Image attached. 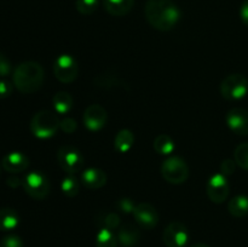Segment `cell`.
Returning <instances> with one entry per match:
<instances>
[{"label": "cell", "mask_w": 248, "mask_h": 247, "mask_svg": "<svg viewBox=\"0 0 248 247\" xmlns=\"http://www.w3.org/2000/svg\"><path fill=\"white\" fill-rule=\"evenodd\" d=\"M147 21L161 31H169L181 19V10L172 0H147L144 7Z\"/></svg>", "instance_id": "6da1fadb"}, {"label": "cell", "mask_w": 248, "mask_h": 247, "mask_svg": "<svg viewBox=\"0 0 248 247\" xmlns=\"http://www.w3.org/2000/svg\"><path fill=\"white\" fill-rule=\"evenodd\" d=\"M44 73L43 67L38 62L34 61H27L21 63L14 70V85L22 93H34L44 84Z\"/></svg>", "instance_id": "7a4b0ae2"}, {"label": "cell", "mask_w": 248, "mask_h": 247, "mask_svg": "<svg viewBox=\"0 0 248 247\" xmlns=\"http://www.w3.org/2000/svg\"><path fill=\"white\" fill-rule=\"evenodd\" d=\"M60 119L52 111L41 110L31 118V131L36 138L46 139L56 135L60 128Z\"/></svg>", "instance_id": "3957f363"}, {"label": "cell", "mask_w": 248, "mask_h": 247, "mask_svg": "<svg viewBox=\"0 0 248 247\" xmlns=\"http://www.w3.org/2000/svg\"><path fill=\"white\" fill-rule=\"evenodd\" d=\"M23 189L31 198L43 200L50 194L51 184L47 177L39 171H33L23 179Z\"/></svg>", "instance_id": "277c9868"}, {"label": "cell", "mask_w": 248, "mask_h": 247, "mask_svg": "<svg viewBox=\"0 0 248 247\" xmlns=\"http://www.w3.org/2000/svg\"><path fill=\"white\" fill-rule=\"evenodd\" d=\"M161 174L169 183L182 184L189 177V167L179 156H170L161 166Z\"/></svg>", "instance_id": "5b68a950"}, {"label": "cell", "mask_w": 248, "mask_h": 247, "mask_svg": "<svg viewBox=\"0 0 248 247\" xmlns=\"http://www.w3.org/2000/svg\"><path fill=\"white\" fill-rule=\"evenodd\" d=\"M248 93V80L242 74H230L220 84V94L228 101H237Z\"/></svg>", "instance_id": "8992f818"}, {"label": "cell", "mask_w": 248, "mask_h": 247, "mask_svg": "<svg viewBox=\"0 0 248 247\" xmlns=\"http://www.w3.org/2000/svg\"><path fill=\"white\" fill-rule=\"evenodd\" d=\"M57 161L61 169L68 174H74L81 171L85 162L80 150L72 145H63L58 149Z\"/></svg>", "instance_id": "52a82bcc"}, {"label": "cell", "mask_w": 248, "mask_h": 247, "mask_svg": "<svg viewBox=\"0 0 248 247\" xmlns=\"http://www.w3.org/2000/svg\"><path fill=\"white\" fill-rule=\"evenodd\" d=\"M78 62L70 55H61L53 63V73L57 80L64 84L73 82L78 77Z\"/></svg>", "instance_id": "ba28073f"}, {"label": "cell", "mask_w": 248, "mask_h": 247, "mask_svg": "<svg viewBox=\"0 0 248 247\" xmlns=\"http://www.w3.org/2000/svg\"><path fill=\"white\" fill-rule=\"evenodd\" d=\"M162 240L167 247H186L189 241L188 228L181 222L170 223L164 230Z\"/></svg>", "instance_id": "9c48e42d"}, {"label": "cell", "mask_w": 248, "mask_h": 247, "mask_svg": "<svg viewBox=\"0 0 248 247\" xmlns=\"http://www.w3.org/2000/svg\"><path fill=\"white\" fill-rule=\"evenodd\" d=\"M230 186L224 174L216 173L208 179L207 195L210 200L215 203H222L229 196Z\"/></svg>", "instance_id": "30bf717a"}, {"label": "cell", "mask_w": 248, "mask_h": 247, "mask_svg": "<svg viewBox=\"0 0 248 247\" xmlns=\"http://www.w3.org/2000/svg\"><path fill=\"white\" fill-rule=\"evenodd\" d=\"M107 111L99 104H91L86 108L84 113V125L87 130L92 132L102 130L107 124Z\"/></svg>", "instance_id": "8fae6325"}, {"label": "cell", "mask_w": 248, "mask_h": 247, "mask_svg": "<svg viewBox=\"0 0 248 247\" xmlns=\"http://www.w3.org/2000/svg\"><path fill=\"white\" fill-rule=\"evenodd\" d=\"M136 222L144 229H153L159 223V215L156 208L148 202L137 203L133 211Z\"/></svg>", "instance_id": "7c38bea8"}, {"label": "cell", "mask_w": 248, "mask_h": 247, "mask_svg": "<svg viewBox=\"0 0 248 247\" xmlns=\"http://www.w3.org/2000/svg\"><path fill=\"white\" fill-rule=\"evenodd\" d=\"M227 125L234 133L248 135V110L244 108H232L227 114Z\"/></svg>", "instance_id": "4fadbf2b"}, {"label": "cell", "mask_w": 248, "mask_h": 247, "mask_svg": "<svg viewBox=\"0 0 248 247\" xmlns=\"http://www.w3.org/2000/svg\"><path fill=\"white\" fill-rule=\"evenodd\" d=\"M29 160L23 153L12 152L2 157V167L10 173H19L28 169Z\"/></svg>", "instance_id": "5bb4252c"}, {"label": "cell", "mask_w": 248, "mask_h": 247, "mask_svg": "<svg viewBox=\"0 0 248 247\" xmlns=\"http://www.w3.org/2000/svg\"><path fill=\"white\" fill-rule=\"evenodd\" d=\"M81 181L86 188L99 189L106 185L107 174L102 170L96 169V167H90L82 172Z\"/></svg>", "instance_id": "9a60e30c"}, {"label": "cell", "mask_w": 248, "mask_h": 247, "mask_svg": "<svg viewBox=\"0 0 248 247\" xmlns=\"http://www.w3.org/2000/svg\"><path fill=\"white\" fill-rule=\"evenodd\" d=\"M140 239V232L137 227L131 223L124 224L118 232V241L123 247H135L137 246Z\"/></svg>", "instance_id": "2e32d148"}, {"label": "cell", "mask_w": 248, "mask_h": 247, "mask_svg": "<svg viewBox=\"0 0 248 247\" xmlns=\"http://www.w3.org/2000/svg\"><path fill=\"white\" fill-rule=\"evenodd\" d=\"M135 0H103L106 11L115 17H121L127 15L132 10Z\"/></svg>", "instance_id": "e0dca14e"}, {"label": "cell", "mask_w": 248, "mask_h": 247, "mask_svg": "<svg viewBox=\"0 0 248 247\" xmlns=\"http://www.w3.org/2000/svg\"><path fill=\"white\" fill-rule=\"evenodd\" d=\"M135 144V135L132 131L123 128L119 131L114 139V147L119 153H127Z\"/></svg>", "instance_id": "ac0fdd59"}, {"label": "cell", "mask_w": 248, "mask_h": 247, "mask_svg": "<svg viewBox=\"0 0 248 247\" xmlns=\"http://www.w3.org/2000/svg\"><path fill=\"white\" fill-rule=\"evenodd\" d=\"M19 216L14 208H0V230L10 232L18 225Z\"/></svg>", "instance_id": "d6986e66"}, {"label": "cell", "mask_w": 248, "mask_h": 247, "mask_svg": "<svg viewBox=\"0 0 248 247\" xmlns=\"http://www.w3.org/2000/svg\"><path fill=\"white\" fill-rule=\"evenodd\" d=\"M228 211L232 216L236 218H242L248 215V196H234L228 203Z\"/></svg>", "instance_id": "ffe728a7"}, {"label": "cell", "mask_w": 248, "mask_h": 247, "mask_svg": "<svg viewBox=\"0 0 248 247\" xmlns=\"http://www.w3.org/2000/svg\"><path fill=\"white\" fill-rule=\"evenodd\" d=\"M53 108L58 114L69 113L73 107V98L69 92L58 91L52 98Z\"/></svg>", "instance_id": "44dd1931"}, {"label": "cell", "mask_w": 248, "mask_h": 247, "mask_svg": "<svg viewBox=\"0 0 248 247\" xmlns=\"http://www.w3.org/2000/svg\"><path fill=\"white\" fill-rule=\"evenodd\" d=\"M96 223L101 228H106V229L114 230L119 228L120 225V217L118 213L115 212H107V211H102L96 216Z\"/></svg>", "instance_id": "7402d4cb"}, {"label": "cell", "mask_w": 248, "mask_h": 247, "mask_svg": "<svg viewBox=\"0 0 248 247\" xmlns=\"http://www.w3.org/2000/svg\"><path fill=\"white\" fill-rule=\"evenodd\" d=\"M174 140L169 135H159L154 140V149L157 154L170 155L173 153Z\"/></svg>", "instance_id": "603a6c76"}, {"label": "cell", "mask_w": 248, "mask_h": 247, "mask_svg": "<svg viewBox=\"0 0 248 247\" xmlns=\"http://www.w3.org/2000/svg\"><path fill=\"white\" fill-rule=\"evenodd\" d=\"M96 247H118V237L113 230L101 228L96 236Z\"/></svg>", "instance_id": "cb8c5ba5"}, {"label": "cell", "mask_w": 248, "mask_h": 247, "mask_svg": "<svg viewBox=\"0 0 248 247\" xmlns=\"http://www.w3.org/2000/svg\"><path fill=\"white\" fill-rule=\"evenodd\" d=\"M94 84L98 87H104V89H111V87H124V81L119 79L116 75L109 74V73H104V74L97 75L94 77Z\"/></svg>", "instance_id": "d4e9b609"}, {"label": "cell", "mask_w": 248, "mask_h": 247, "mask_svg": "<svg viewBox=\"0 0 248 247\" xmlns=\"http://www.w3.org/2000/svg\"><path fill=\"white\" fill-rule=\"evenodd\" d=\"M61 189H62L63 194L68 198H74L79 194L80 185L79 182L75 177H73L72 174H69L68 177H65L62 181V184H61Z\"/></svg>", "instance_id": "484cf974"}, {"label": "cell", "mask_w": 248, "mask_h": 247, "mask_svg": "<svg viewBox=\"0 0 248 247\" xmlns=\"http://www.w3.org/2000/svg\"><path fill=\"white\" fill-rule=\"evenodd\" d=\"M234 157L236 165L248 171V143H242V144L237 145L234 152Z\"/></svg>", "instance_id": "4316f807"}, {"label": "cell", "mask_w": 248, "mask_h": 247, "mask_svg": "<svg viewBox=\"0 0 248 247\" xmlns=\"http://www.w3.org/2000/svg\"><path fill=\"white\" fill-rule=\"evenodd\" d=\"M75 7L81 15H92L98 7V0H77Z\"/></svg>", "instance_id": "83f0119b"}, {"label": "cell", "mask_w": 248, "mask_h": 247, "mask_svg": "<svg viewBox=\"0 0 248 247\" xmlns=\"http://www.w3.org/2000/svg\"><path fill=\"white\" fill-rule=\"evenodd\" d=\"M0 247H23V241L17 235H6L0 241Z\"/></svg>", "instance_id": "f1b7e54d"}, {"label": "cell", "mask_w": 248, "mask_h": 247, "mask_svg": "<svg viewBox=\"0 0 248 247\" xmlns=\"http://www.w3.org/2000/svg\"><path fill=\"white\" fill-rule=\"evenodd\" d=\"M116 207H118L119 211H121V212L124 213H133V211H135V207H136V203L133 202L131 199L123 198L120 199V200H118V202H116Z\"/></svg>", "instance_id": "f546056e"}, {"label": "cell", "mask_w": 248, "mask_h": 247, "mask_svg": "<svg viewBox=\"0 0 248 247\" xmlns=\"http://www.w3.org/2000/svg\"><path fill=\"white\" fill-rule=\"evenodd\" d=\"M60 128L65 133H74L78 128V124L77 121L72 118L63 119L60 123Z\"/></svg>", "instance_id": "4dcf8cb0"}, {"label": "cell", "mask_w": 248, "mask_h": 247, "mask_svg": "<svg viewBox=\"0 0 248 247\" xmlns=\"http://www.w3.org/2000/svg\"><path fill=\"white\" fill-rule=\"evenodd\" d=\"M236 170V162L232 159H227L222 162L220 165V173L224 174L225 177L232 174Z\"/></svg>", "instance_id": "1f68e13d"}, {"label": "cell", "mask_w": 248, "mask_h": 247, "mask_svg": "<svg viewBox=\"0 0 248 247\" xmlns=\"http://www.w3.org/2000/svg\"><path fill=\"white\" fill-rule=\"evenodd\" d=\"M11 62L5 55L0 53V77H7L11 73Z\"/></svg>", "instance_id": "d6a6232c"}, {"label": "cell", "mask_w": 248, "mask_h": 247, "mask_svg": "<svg viewBox=\"0 0 248 247\" xmlns=\"http://www.w3.org/2000/svg\"><path fill=\"white\" fill-rule=\"evenodd\" d=\"M12 93V85L6 80H0V99L7 98Z\"/></svg>", "instance_id": "836d02e7"}, {"label": "cell", "mask_w": 248, "mask_h": 247, "mask_svg": "<svg viewBox=\"0 0 248 247\" xmlns=\"http://www.w3.org/2000/svg\"><path fill=\"white\" fill-rule=\"evenodd\" d=\"M240 18L248 27V0H245L240 7Z\"/></svg>", "instance_id": "e575fe53"}, {"label": "cell", "mask_w": 248, "mask_h": 247, "mask_svg": "<svg viewBox=\"0 0 248 247\" xmlns=\"http://www.w3.org/2000/svg\"><path fill=\"white\" fill-rule=\"evenodd\" d=\"M7 185L11 186V188H17L18 185H21V184H23V181H21L19 178H17V177H10V178H7Z\"/></svg>", "instance_id": "d590c367"}, {"label": "cell", "mask_w": 248, "mask_h": 247, "mask_svg": "<svg viewBox=\"0 0 248 247\" xmlns=\"http://www.w3.org/2000/svg\"><path fill=\"white\" fill-rule=\"evenodd\" d=\"M191 247H210V246L206 244H195V245H193Z\"/></svg>", "instance_id": "8d00e7d4"}]
</instances>
